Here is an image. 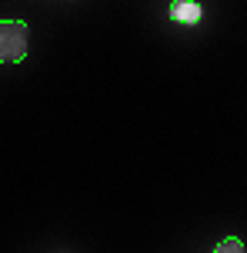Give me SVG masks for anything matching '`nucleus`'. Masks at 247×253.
Segmentation results:
<instances>
[{
  "label": "nucleus",
  "instance_id": "obj_2",
  "mask_svg": "<svg viewBox=\"0 0 247 253\" xmlns=\"http://www.w3.org/2000/svg\"><path fill=\"white\" fill-rule=\"evenodd\" d=\"M200 17H204V10H200L197 0H170V20L174 24L194 27V24H200Z\"/></svg>",
  "mask_w": 247,
  "mask_h": 253
},
{
  "label": "nucleus",
  "instance_id": "obj_3",
  "mask_svg": "<svg viewBox=\"0 0 247 253\" xmlns=\"http://www.w3.org/2000/svg\"><path fill=\"white\" fill-rule=\"evenodd\" d=\"M214 253H247L244 243L237 240V237H227V240H221L217 247H214Z\"/></svg>",
  "mask_w": 247,
  "mask_h": 253
},
{
  "label": "nucleus",
  "instance_id": "obj_1",
  "mask_svg": "<svg viewBox=\"0 0 247 253\" xmlns=\"http://www.w3.org/2000/svg\"><path fill=\"white\" fill-rule=\"evenodd\" d=\"M27 24L24 20H0V63H20L27 57Z\"/></svg>",
  "mask_w": 247,
  "mask_h": 253
}]
</instances>
